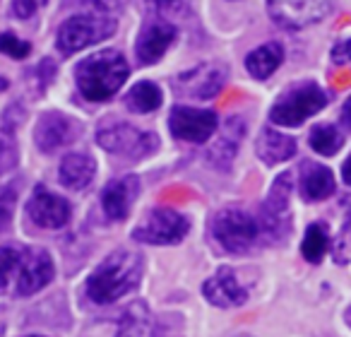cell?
<instances>
[{
  "label": "cell",
  "mask_w": 351,
  "mask_h": 337,
  "mask_svg": "<svg viewBox=\"0 0 351 337\" xmlns=\"http://www.w3.org/2000/svg\"><path fill=\"white\" fill-rule=\"evenodd\" d=\"M46 3H49V0H12V5H10L12 17H17V20H29V17H34Z\"/></svg>",
  "instance_id": "32"
},
{
  "label": "cell",
  "mask_w": 351,
  "mask_h": 337,
  "mask_svg": "<svg viewBox=\"0 0 351 337\" xmlns=\"http://www.w3.org/2000/svg\"><path fill=\"white\" fill-rule=\"evenodd\" d=\"M130 75L121 51L104 49L87 56L75 68V82L87 102H106L111 99Z\"/></svg>",
  "instance_id": "2"
},
{
  "label": "cell",
  "mask_w": 351,
  "mask_h": 337,
  "mask_svg": "<svg viewBox=\"0 0 351 337\" xmlns=\"http://www.w3.org/2000/svg\"><path fill=\"white\" fill-rule=\"evenodd\" d=\"M5 332V316H3V308H0V337Z\"/></svg>",
  "instance_id": "37"
},
{
  "label": "cell",
  "mask_w": 351,
  "mask_h": 337,
  "mask_svg": "<svg viewBox=\"0 0 351 337\" xmlns=\"http://www.w3.org/2000/svg\"><path fill=\"white\" fill-rule=\"evenodd\" d=\"M341 123H344L346 128H351V97L346 99L344 108H341Z\"/></svg>",
  "instance_id": "35"
},
{
  "label": "cell",
  "mask_w": 351,
  "mask_h": 337,
  "mask_svg": "<svg viewBox=\"0 0 351 337\" xmlns=\"http://www.w3.org/2000/svg\"><path fill=\"white\" fill-rule=\"evenodd\" d=\"M116 337H154V318L147 303L137 301L121 316Z\"/></svg>",
  "instance_id": "22"
},
{
  "label": "cell",
  "mask_w": 351,
  "mask_h": 337,
  "mask_svg": "<svg viewBox=\"0 0 351 337\" xmlns=\"http://www.w3.org/2000/svg\"><path fill=\"white\" fill-rule=\"evenodd\" d=\"M183 5V0H147L149 12L156 15H169V12H178V8Z\"/></svg>",
  "instance_id": "33"
},
{
  "label": "cell",
  "mask_w": 351,
  "mask_h": 337,
  "mask_svg": "<svg viewBox=\"0 0 351 337\" xmlns=\"http://www.w3.org/2000/svg\"><path fill=\"white\" fill-rule=\"evenodd\" d=\"M161 99H164L161 89L154 82H149V80H142L123 97V104L132 113H152L161 106Z\"/></svg>",
  "instance_id": "25"
},
{
  "label": "cell",
  "mask_w": 351,
  "mask_h": 337,
  "mask_svg": "<svg viewBox=\"0 0 351 337\" xmlns=\"http://www.w3.org/2000/svg\"><path fill=\"white\" fill-rule=\"evenodd\" d=\"M298 191L306 200H325L335 193V174L322 164L303 161L298 174Z\"/></svg>",
  "instance_id": "19"
},
{
  "label": "cell",
  "mask_w": 351,
  "mask_h": 337,
  "mask_svg": "<svg viewBox=\"0 0 351 337\" xmlns=\"http://www.w3.org/2000/svg\"><path fill=\"white\" fill-rule=\"evenodd\" d=\"M140 193V178L137 176H123L111 181L101 191V210L111 222H121L130 215L132 202Z\"/></svg>",
  "instance_id": "16"
},
{
  "label": "cell",
  "mask_w": 351,
  "mask_h": 337,
  "mask_svg": "<svg viewBox=\"0 0 351 337\" xmlns=\"http://www.w3.org/2000/svg\"><path fill=\"white\" fill-rule=\"evenodd\" d=\"M327 104V97L315 82H303L289 87L282 97L269 108V121L277 126L296 128L317 111H322Z\"/></svg>",
  "instance_id": "4"
},
{
  "label": "cell",
  "mask_w": 351,
  "mask_h": 337,
  "mask_svg": "<svg viewBox=\"0 0 351 337\" xmlns=\"http://www.w3.org/2000/svg\"><path fill=\"white\" fill-rule=\"evenodd\" d=\"M5 87H8V80H5V78H0V92H3Z\"/></svg>",
  "instance_id": "38"
},
{
  "label": "cell",
  "mask_w": 351,
  "mask_h": 337,
  "mask_svg": "<svg viewBox=\"0 0 351 337\" xmlns=\"http://www.w3.org/2000/svg\"><path fill=\"white\" fill-rule=\"evenodd\" d=\"M332 60H335L337 65H344L351 60V36L344 41H339V44H335V49H332Z\"/></svg>",
  "instance_id": "34"
},
{
  "label": "cell",
  "mask_w": 351,
  "mask_h": 337,
  "mask_svg": "<svg viewBox=\"0 0 351 337\" xmlns=\"http://www.w3.org/2000/svg\"><path fill=\"white\" fill-rule=\"evenodd\" d=\"M0 54L8 56V58L22 60L32 54V44L20 39L17 34H12V32H3V34H0Z\"/></svg>",
  "instance_id": "29"
},
{
  "label": "cell",
  "mask_w": 351,
  "mask_h": 337,
  "mask_svg": "<svg viewBox=\"0 0 351 337\" xmlns=\"http://www.w3.org/2000/svg\"><path fill=\"white\" fill-rule=\"evenodd\" d=\"M335 258H337V263H341V265L351 260V212L346 215V222L339 231V239H337V244H335Z\"/></svg>",
  "instance_id": "31"
},
{
  "label": "cell",
  "mask_w": 351,
  "mask_h": 337,
  "mask_svg": "<svg viewBox=\"0 0 351 337\" xmlns=\"http://www.w3.org/2000/svg\"><path fill=\"white\" fill-rule=\"evenodd\" d=\"M212 234L217 244L229 253H245L258 241L260 224L253 215L239 207H226L212 222Z\"/></svg>",
  "instance_id": "5"
},
{
  "label": "cell",
  "mask_w": 351,
  "mask_h": 337,
  "mask_svg": "<svg viewBox=\"0 0 351 337\" xmlns=\"http://www.w3.org/2000/svg\"><path fill=\"white\" fill-rule=\"evenodd\" d=\"M17 205V188L15 186H0V234L10 226L12 215Z\"/></svg>",
  "instance_id": "30"
},
{
  "label": "cell",
  "mask_w": 351,
  "mask_h": 337,
  "mask_svg": "<svg viewBox=\"0 0 351 337\" xmlns=\"http://www.w3.org/2000/svg\"><path fill=\"white\" fill-rule=\"evenodd\" d=\"M269 17L284 30H303L325 20L330 0H267Z\"/></svg>",
  "instance_id": "10"
},
{
  "label": "cell",
  "mask_w": 351,
  "mask_h": 337,
  "mask_svg": "<svg viewBox=\"0 0 351 337\" xmlns=\"http://www.w3.org/2000/svg\"><path fill=\"white\" fill-rule=\"evenodd\" d=\"M22 253H25V248H20V246H0V294L15 297Z\"/></svg>",
  "instance_id": "24"
},
{
  "label": "cell",
  "mask_w": 351,
  "mask_h": 337,
  "mask_svg": "<svg viewBox=\"0 0 351 337\" xmlns=\"http://www.w3.org/2000/svg\"><path fill=\"white\" fill-rule=\"evenodd\" d=\"M226 82V68L224 65H197V68H191L178 78V84L181 89L188 94V97L195 99H212L221 92Z\"/></svg>",
  "instance_id": "15"
},
{
  "label": "cell",
  "mask_w": 351,
  "mask_h": 337,
  "mask_svg": "<svg viewBox=\"0 0 351 337\" xmlns=\"http://www.w3.org/2000/svg\"><path fill=\"white\" fill-rule=\"evenodd\" d=\"M217 126V113L210 108H191V106H176L169 116L171 135L176 140L186 142H207L215 135Z\"/></svg>",
  "instance_id": "11"
},
{
  "label": "cell",
  "mask_w": 351,
  "mask_h": 337,
  "mask_svg": "<svg viewBox=\"0 0 351 337\" xmlns=\"http://www.w3.org/2000/svg\"><path fill=\"white\" fill-rule=\"evenodd\" d=\"M327 246H330V236H327L325 224L315 222L306 229V236H303L301 244V253L308 263H320L322 255L327 253Z\"/></svg>",
  "instance_id": "27"
},
{
  "label": "cell",
  "mask_w": 351,
  "mask_h": 337,
  "mask_svg": "<svg viewBox=\"0 0 351 337\" xmlns=\"http://www.w3.org/2000/svg\"><path fill=\"white\" fill-rule=\"evenodd\" d=\"M245 132V121L243 118H229L226 126L221 128L219 137H217L215 147L210 150V161L215 166H221V169H229L231 161H234L236 152H239V142Z\"/></svg>",
  "instance_id": "20"
},
{
  "label": "cell",
  "mask_w": 351,
  "mask_h": 337,
  "mask_svg": "<svg viewBox=\"0 0 351 337\" xmlns=\"http://www.w3.org/2000/svg\"><path fill=\"white\" fill-rule=\"evenodd\" d=\"M97 176V164L89 154H82V152H70V154L63 156L58 166V178L65 188L70 191H84L89 188V183Z\"/></svg>",
  "instance_id": "18"
},
{
  "label": "cell",
  "mask_w": 351,
  "mask_h": 337,
  "mask_svg": "<svg viewBox=\"0 0 351 337\" xmlns=\"http://www.w3.org/2000/svg\"><path fill=\"white\" fill-rule=\"evenodd\" d=\"M349 212H351V210H349Z\"/></svg>",
  "instance_id": "42"
},
{
  "label": "cell",
  "mask_w": 351,
  "mask_h": 337,
  "mask_svg": "<svg viewBox=\"0 0 351 337\" xmlns=\"http://www.w3.org/2000/svg\"><path fill=\"white\" fill-rule=\"evenodd\" d=\"M17 161H20V147H17L15 135H12V130L0 128V178L10 174L17 166Z\"/></svg>",
  "instance_id": "28"
},
{
  "label": "cell",
  "mask_w": 351,
  "mask_h": 337,
  "mask_svg": "<svg viewBox=\"0 0 351 337\" xmlns=\"http://www.w3.org/2000/svg\"><path fill=\"white\" fill-rule=\"evenodd\" d=\"M258 156L265 161L267 166L272 164H279V161H287L296 154V140L284 132L274 130V128H265L260 132V140H258V147H255Z\"/></svg>",
  "instance_id": "21"
},
{
  "label": "cell",
  "mask_w": 351,
  "mask_h": 337,
  "mask_svg": "<svg viewBox=\"0 0 351 337\" xmlns=\"http://www.w3.org/2000/svg\"><path fill=\"white\" fill-rule=\"evenodd\" d=\"M284 60V49L279 44H265L260 49H255L253 54H248L245 58V68L255 80H267L274 70L282 65Z\"/></svg>",
  "instance_id": "23"
},
{
  "label": "cell",
  "mask_w": 351,
  "mask_h": 337,
  "mask_svg": "<svg viewBox=\"0 0 351 337\" xmlns=\"http://www.w3.org/2000/svg\"><path fill=\"white\" fill-rule=\"evenodd\" d=\"M82 135V126L75 118L60 111H46L39 116L34 128V142L44 154H53L60 147L73 145Z\"/></svg>",
  "instance_id": "9"
},
{
  "label": "cell",
  "mask_w": 351,
  "mask_h": 337,
  "mask_svg": "<svg viewBox=\"0 0 351 337\" xmlns=\"http://www.w3.org/2000/svg\"><path fill=\"white\" fill-rule=\"evenodd\" d=\"M293 193V183H291V174L284 172L282 176H277L272 191H269L267 200L263 205L260 212V222L263 229L267 231L272 239H282L289 234L291 229V210H289V200H291Z\"/></svg>",
  "instance_id": "8"
},
{
  "label": "cell",
  "mask_w": 351,
  "mask_h": 337,
  "mask_svg": "<svg viewBox=\"0 0 351 337\" xmlns=\"http://www.w3.org/2000/svg\"><path fill=\"white\" fill-rule=\"evenodd\" d=\"M97 142L111 154L128 156V159H145L159 150V137L154 132L137 130L130 123H116V126L101 128L97 132Z\"/></svg>",
  "instance_id": "6"
},
{
  "label": "cell",
  "mask_w": 351,
  "mask_h": 337,
  "mask_svg": "<svg viewBox=\"0 0 351 337\" xmlns=\"http://www.w3.org/2000/svg\"><path fill=\"white\" fill-rule=\"evenodd\" d=\"M243 337H248V335H243Z\"/></svg>",
  "instance_id": "41"
},
{
  "label": "cell",
  "mask_w": 351,
  "mask_h": 337,
  "mask_svg": "<svg viewBox=\"0 0 351 337\" xmlns=\"http://www.w3.org/2000/svg\"><path fill=\"white\" fill-rule=\"evenodd\" d=\"M27 217L41 229H63L73 217V207L63 196L46 186H36L27 202Z\"/></svg>",
  "instance_id": "12"
},
{
  "label": "cell",
  "mask_w": 351,
  "mask_h": 337,
  "mask_svg": "<svg viewBox=\"0 0 351 337\" xmlns=\"http://www.w3.org/2000/svg\"><path fill=\"white\" fill-rule=\"evenodd\" d=\"M188 231H191V222L186 215L171 207H154L147 220L132 231V239L149 246H173L186 239Z\"/></svg>",
  "instance_id": "7"
},
{
  "label": "cell",
  "mask_w": 351,
  "mask_h": 337,
  "mask_svg": "<svg viewBox=\"0 0 351 337\" xmlns=\"http://www.w3.org/2000/svg\"><path fill=\"white\" fill-rule=\"evenodd\" d=\"M202 294L212 306L219 308H236L243 306L248 294L241 287L239 277L231 268H219L205 284H202Z\"/></svg>",
  "instance_id": "14"
},
{
  "label": "cell",
  "mask_w": 351,
  "mask_h": 337,
  "mask_svg": "<svg viewBox=\"0 0 351 337\" xmlns=\"http://www.w3.org/2000/svg\"><path fill=\"white\" fill-rule=\"evenodd\" d=\"M341 178H344V183L351 186V156L344 161V166H341Z\"/></svg>",
  "instance_id": "36"
},
{
  "label": "cell",
  "mask_w": 351,
  "mask_h": 337,
  "mask_svg": "<svg viewBox=\"0 0 351 337\" xmlns=\"http://www.w3.org/2000/svg\"><path fill=\"white\" fill-rule=\"evenodd\" d=\"M25 337H44V335H25Z\"/></svg>",
  "instance_id": "40"
},
{
  "label": "cell",
  "mask_w": 351,
  "mask_h": 337,
  "mask_svg": "<svg viewBox=\"0 0 351 337\" xmlns=\"http://www.w3.org/2000/svg\"><path fill=\"white\" fill-rule=\"evenodd\" d=\"M142 279V258L132 251H116L97 265L87 279V297L94 303H113L130 294Z\"/></svg>",
  "instance_id": "3"
},
{
  "label": "cell",
  "mask_w": 351,
  "mask_h": 337,
  "mask_svg": "<svg viewBox=\"0 0 351 337\" xmlns=\"http://www.w3.org/2000/svg\"><path fill=\"white\" fill-rule=\"evenodd\" d=\"M344 145V135L337 126H330V123H320L311 130V147L322 156H332L341 150Z\"/></svg>",
  "instance_id": "26"
},
{
  "label": "cell",
  "mask_w": 351,
  "mask_h": 337,
  "mask_svg": "<svg viewBox=\"0 0 351 337\" xmlns=\"http://www.w3.org/2000/svg\"><path fill=\"white\" fill-rule=\"evenodd\" d=\"M346 321H349V325H351V306H349V311H346Z\"/></svg>",
  "instance_id": "39"
},
{
  "label": "cell",
  "mask_w": 351,
  "mask_h": 337,
  "mask_svg": "<svg viewBox=\"0 0 351 337\" xmlns=\"http://www.w3.org/2000/svg\"><path fill=\"white\" fill-rule=\"evenodd\" d=\"M53 275V260L44 248H25L15 297H32V294L41 292V289L51 284Z\"/></svg>",
  "instance_id": "13"
},
{
  "label": "cell",
  "mask_w": 351,
  "mask_h": 337,
  "mask_svg": "<svg viewBox=\"0 0 351 337\" xmlns=\"http://www.w3.org/2000/svg\"><path fill=\"white\" fill-rule=\"evenodd\" d=\"M118 30V5L113 0H87L84 10L68 17L56 34V46L63 56H73L89 46L111 39Z\"/></svg>",
  "instance_id": "1"
},
{
  "label": "cell",
  "mask_w": 351,
  "mask_h": 337,
  "mask_svg": "<svg viewBox=\"0 0 351 337\" xmlns=\"http://www.w3.org/2000/svg\"><path fill=\"white\" fill-rule=\"evenodd\" d=\"M176 39V27L166 20H156L149 22L145 30L140 32L135 44V54L137 60L142 65H152L156 60H161V56L169 51V46L173 44Z\"/></svg>",
  "instance_id": "17"
}]
</instances>
